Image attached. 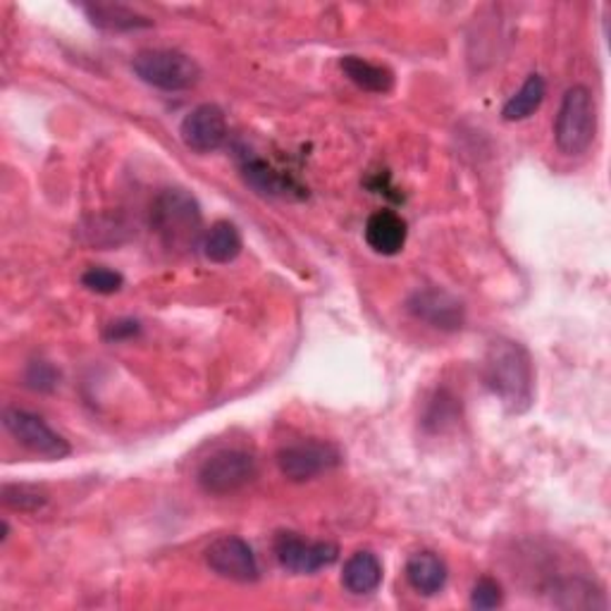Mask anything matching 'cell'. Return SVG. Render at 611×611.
<instances>
[{
  "label": "cell",
  "instance_id": "cell-1",
  "mask_svg": "<svg viewBox=\"0 0 611 611\" xmlns=\"http://www.w3.org/2000/svg\"><path fill=\"white\" fill-rule=\"evenodd\" d=\"M482 380L509 414H526L536 399V366L521 342L492 339L482 358Z\"/></svg>",
  "mask_w": 611,
  "mask_h": 611
},
{
  "label": "cell",
  "instance_id": "cell-2",
  "mask_svg": "<svg viewBox=\"0 0 611 611\" xmlns=\"http://www.w3.org/2000/svg\"><path fill=\"white\" fill-rule=\"evenodd\" d=\"M598 134V111L588 86L567 89L554 120V144L563 155H583Z\"/></svg>",
  "mask_w": 611,
  "mask_h": 611
},
{
  "label": "cell",
  "instance_id": "cell-3",
  "mask_svg": "<svg viewBox=\"0 0 611 611\" xmlns=\"http://www.w3.org/2000/svg\"><path fill=\"white\" fill-rule=\"evenodd\" d=\"M153 225L172 248H190L201 237V208L184 190H167L153 206Z\"/></svg>",
  "mask_w": 611,
  "mask_h": 611
},
{
  "label": "cell",
  "instance_id": "cell-4",
  "mask_svg": "<svg viewBox=\"0 0 611 611\" xmlns=\"http://www.w3.org/2000/svg\"><path fill=\"white\" fill-rule=\"evenodd\" d=\"M132 70L141 82L163 91H184L198 84L201 68L194 58L170 49H149L134 55Z\"/></svg>",
  "mask_w": 611,
  "mask_h": 611
},
{
  "label": "cell",
  "instance_id": "cell-5",
  "mask_svg": "<svg viewBox=\"0 0 611 611\" xmlns=\"http://www.w3.org/2000/svg\"><path fill=\"white\" fill-rule=\"evenodd\" d=\"M258 476V461L254 454L244 449H223L215 451L213 457L201 464L196 480L198 488L213 495V497H225L244 490Z\"/></svg>",
  "mask_w": 611,
  "mask_h": 611
},
{
  "label": "cell",
  "instance_id": "cell-6",
  "mask_svg": "<svg viewBox=\"0 0 611 611\" xmlns=\"http://www.w3.org/2000/svg\"><path fill=\"white\" fill-rule=\"evenodd\" d=\"M342 464V451L325 440H302L277 451L279 473L292 482H306L330 473Z\"/></svg>",
  "mask_w": 611,
  "mask_h": 611
},
{
  "label": "cell",
  "instance_id": "cell-7",
  "mask_svg": "<svg viewBox=\"0 0 611 611\" xmlns=\"http://www.w3.org/2000/svg\"><path fill=\"white\" fill-rule=\"evenodd\" d=\"M6 430L29 451L39 454L43 459H65L72 451L65 437L58 435L41 416L24 409H6L3 411Z\"/></svg>",
  "mask_w": 611,
  "mask_h": 611
},
{
  "label": "cell",
  "instance_id": "cell-8",
  "mask_svg": "<svg viewBox=\"0 0 611 611\" xmlns=\"http://www.w3.org/2000/svg\"><path fill=\"white\" fill-rule=\"evenodd\" d=\"M275 557L282 569L310 576L333 567L339 557V547L333 542H310L296 532H277Z\"/></svg>",
  "mask_w": 611,
  "mask_h": 611
},
{
  "label": "cell",
  "instance_id": "cell-9",
  "mask_svg": "<svg viewBox=\"0 0 611 611\" xmlns=\"http://www.w3.org/2000/svg\"><path fill=\"white\" fill-rule=\"evenodd\" d=\"M206 563L213 573L234 583H254L261 573L251 544L237 536H225L211 542L206 550Z\"/></svg>",
  "mask_w": 611,
  "mask_h": 611
},
{
  "label": "cell",
  "instance_id": "cell-10",
  "mask_svg": "<svg viewBox=\"0 0 611 611\" xmlns=\"http://www.w3.org/2000/svg\"><path fill=\"white\" fill-rule=\"evenodd\" d=\"M180 136L184 146L194 153H213L225 144L227 120L221 108L213 103L196 105L184 115L180 124Z\"/></svg>",
  "mask_w": 611,
  "mask_h": 611
},
{
  "label": "cell",
  "instance_id": "cell-11",
  "mask_svg": "<svg viewBox=\"0 0 611 611\" xmlns=\"http://www.w3.org/2000/svg\"><path fill=\"white\" fill-rule=\"evenodd\" d=\"M409 310L437 330H459L464 325V306L447 292H416L409 299Z\"/></svg>",
  "mask_w": 611,
  "mask_h": 611
},
{
  "label": "cell",
  "instance_id": "cell-12",
  "mask_svg": "<svg viewBox=\"0 0 611 611\" xmlns=\"http://www.w3.org/2000/svg\"><path fill=\"white\" fill-rule=\"evenodd\" d=\"M406 221L395 211H378L366 223V242L380 256H397L406 246Z\"/></svg>",
  "mask_w": 611,
  "mask_h": 611
},
{
  "label": "cell",
  "instance_id": "cell-13",
  "mask_svg": "<svg viewBox=\"0 0 611 611\" xmlns=\"http://www.w3.org/2000/svg\"><path fill=\"white\" fill-rule=\"evenodd\" d=\"M447 563L435 552H416L406 561V581H409V585L418 594H422V598H432V594L442 592V588L447 585Z\"/></svg>",
  "mask_w": 611,
  "mask_h": 611
},
{
  "label": "cell",
  "instance_id": "cell-14",
  "mask_svg": "<svg viewBox=\"0 0 611 611\" xmlns=\"http://www.w3.org/2000/svg\"><path fill=\"white\" fill-rule=\"evenodd\" d=\"M342 585L358 598L375 592L383 585V561L368 550L352 554L344 563Z\"/></svg>",
  "mask_w": 611,
  "mask_h": 611
},
{
  "label": "cell",
  "instance_id": "cell-15",
  "mask_svg": "<svg viewBox=\"0 0 611 611\" xmlns=\"http://www.w3.org/2000/svg\"><path fill=\"white\" fill-rule=\"evenodd\" d=\"M339 65L342 72L349 77V82L368 93H389L395 89V72L385 65H378V62H370L358 55H344Z\"/></svg>",
  "mask_w": 611,
  "mask_h": 611
},
{
  "label": "cell",
  "instance_id": "cell-16",
  "mask_svg": "<svg viewBox=\"0 0 611 611\" xmlns=\"http://www.w3.org/2000/svg\"><path fill=\"white\" fill-rule=\"evenodd\" d=\"M203 256L213 263H232L242 254L244 240L240 227L230 221H217L211 225V230L203 234Z\"/></svg>",
  "mask_w": 611,
  "mask_h": 611
},
{
  "label": "cell",
  "instance_id": "cell-17",
  "mask_svg": "<svg viewBox=\"0 0 611 611\" xmlns=\"http://www.w3.org/2000/svg\"><path fill=\"white\" fill-rule=\"evenodd\" d=\"M93 27L105 31H134V29H149L153 22L144 14L128 6H113V3H93L82 8Z\"/></svg>",
  "mask_w": 611,
  "mask_h": 611
},
{
  "label": "cell",
  "instance_id": "cell-18",
  "mask_svg": "<svg viewBox=\"0 0 611 611\" xmlns=\"http://www.w3.org/2000/svg\"><path fill=\"white\" fill-rule=\"evenodd\" d=\"M244 177L263 196H304L302 186H296L287 175H282V172H277L265 161H248L244 165Z\"/></svg>",
  "mask_w": 611,
  "mask_h": 611
},
{
  "label": "cell",
  "instance_id": "cell-19",
  "mask_svg": "<svg viewBox=\"0 0 611 611\" xmlns=\"http://www.w3.org/2000/svg\"><path fill=\"white\" fill-rule=\"evenodd\" d=\"M547 96V84L540 74H530L523 86L501 108V118L507 122H521L538 111Z\"/></svg>",
  "mask_w": 611,
  "mask_h": 611
},
{
  "label": "cell",
  "instance_id": "cell-20",
  "mask_svg": "<svg viewBox=\"0 0 611 611\" xmlns=\"http://www.w3.org/2000/svg\"><path fill=\"white\" fill-rule=\"evenodd\" d=\"M0 497H3V505L8 509L22 511V513H34L49 505V492H45L43 488H37V485H27V482L3 485Z\"/></svg>",
  "mask_w": 611,
  "mask_h": 611
},
{
  "label": "cell",
  "instance_id": "cell-21",
  "mask_svg": "<svg viewBox=\"0 0 611 611\" xmlns=\"http://www.w3.org/2000/svg\"><path fill=\"white\" fill-rule=\"evenodd\" d=\"M82 285L96 294H115L122 289L124 277L111 268H89L82 275Z\"/></svg>",
  "mask_w": 611,
  "mask_h": 611
},
{
  "label": "cell",
  "instance_id": "cell-22",
  "mask_svg": "<svg viewBox=\"0 0 611 611\" xmlns=\"http://www.w3.org/2000/svg\"><path fill=\"white\" fill-rule=\"evenodd\" d=\"M501 604H505V592H501V585L495 581V578H480L471 592V607L478 611H488Z\"/></svg>",
  "mask_w": 611,
  "mask_h": 611
},
{
  "label": "cell",
  "instance_id": "cell-23",
  "mask_svg": "<svg viewBox=\"0 0 611 611\" xmlns=\"http://www.w3.org/2000/svg\"><path fill=\"white\" fill-rule=\"evenodd\" d=\"M27 385L41 391H49L55 387V370L49 364H31L27 368Z\"/></svg>",
  "mask_w": 611,
  "mask_h": 611
},
{
  "label": "cell",
  "instance_id": "cell-24",
  "mask_svg": "<svg viewBox=\"0 0 611 611\" xmlns=\"http://www.w3.org/2000/svg\"><path fill=\"white\" fill-rule=\"evenodd\" d=\"M139 330H141V327H139L136 320H118V323H113L105 330V339H115L118 342V339H124V337L139 335Z\"/></svg>",
  "mask_w": 611,
  "mask_h": 611
}]
</instances>
